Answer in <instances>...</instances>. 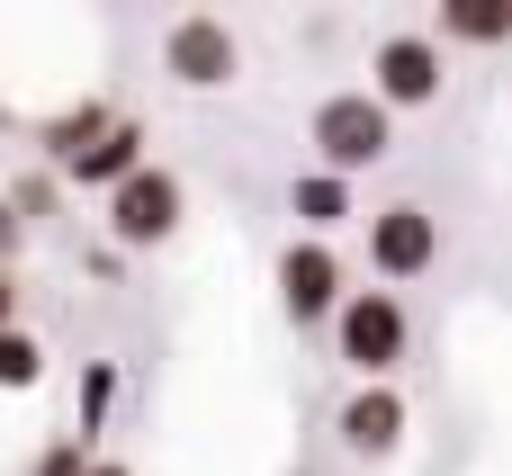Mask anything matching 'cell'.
<instances>
[{"label": "cell", "instance_id": "cell-1", "mask_svg": "<svg viewBox=\"0 0 512 476\" xmlns=\"http://www.w3.org/2000/svg\"><path fill=\"white\" fill-rule=\"evenodd\" d=\"M306 144H315V171L360 180V171H378V162L396 153V117H387L369 90H333V99L306 117Z\"/></svg>", "mask_w": 512, "mask_h": 476}, {"label": "cell", "instance_id": "cell-2", "mask_svg": "<svg viewBox=\"0 0 512 476\" xmlns=\"http://www.w3.org/2000/svg\"><path fill=\"white\" fill-rule=\"evenodd\" d=\"M405 342H414V324H405L396 288H342V306H333V351L360 369V387H387V369L405 360Z\"/></svg>", "mask_w": 512, "mask_h": 476}, {"label": "cell", "instance_id": "cell-3", "mask_svg": "<svg viewBox=\"0 0 512 476\" xmlns=\"http://www.w3.org/2000/svg\"><path fill=\"white\" fill-rule=\"evenodd\" d=\"M180 216H189L180 180H171L162 162H144V171H126V180L108 189V252H153V243L180 234Z\"/></svg>", "mask_w": 512, "mask_h": 476}, {"label": "cell", "instance_id": "cell-4", "mask_svg": "<svg viewBox=\"0 0 512 476\" xmlns=\"http://www.w3.org/2000/svg\"><path fill=\"white\" fill-rule=\"evenodd\" d=\"M162 72H171L180 90H234V72H243V36H234L225 18H207V9H189V18L162 27Z\"/></svg>", "mask_w": 512, "mask_h": 476}, {"label": "cell", "instance_id": "cell-5", "mask_svg": "<svg viewBox=\"0 0 512 476\" xmlns=\"http://www.w3.org/2000/svg\"><path fill=\"white\" fill-rule=\"evenodd\" d=\"M441 81H450V54L432 45V36H378V54H369V99L396 117V108H432L441 99Z\"/></svg>", "mask_w": 512, "mask_h": 476}, {"label": "cell", "instance_id": "cell-6", "mask_svg": "<svg viewBox=\"0 0 512 476\" xmlns=\"http://www.w3.org/2000/svg\"><path fill=\"white\" fill-rule=\"evenodd\" d=\"M432 261H441V216H432V207L396 198V207L369 216V270H378V279H423Z\"/></svg>", "mask_w": 512, "mask_h": 476}, {"label": "cell", "instance_id": "cell-7", "mask_svg": "<svg viewBox=\"0 0 512 476\" xmlns=\"http://www.w3.org/2000/svg\"><path fill=\"white\" fill-rule=\"evenodd\" d=\"M342 306V252L333 243H288L279 252V315L306 333V324H333Z\"/></svg>", "mask_w": 512, "mask_h": 476}, {"label": "cell", "instance_id": "cell-8", "mask_svg": "<svg viewBox=\"0 0 512 476\" xmlns=\"http://www.w3.org/2000/svg\"><path fill=\"white\" fill-rule=\"evenodd\" d=\"M405 423H414V414H405V396H396V387H360V396L342 405V423H333V432H342V450H351V459H396V450H405Z\"/></svg>", "mask_w": 512, "mask_h": 476}, {"label": "cell", "instance_id": "cell-9", "mask_svg": "<svg viewBox=\"0 0 512 476\" xmlns=\"http://www.w3.org/2000/svg\"><path fill=\"white\" fill-rule=\"evenodd\" d=\"M54 171L81 180V189H117L126 171H144V126H135V117H108V126H99L72 162H54Z\"/></svg>", "mask_w": 512, "mask_h": 476}, {"label": "cell", "instance_id": "cell-10", "mask_svg": "<svg viewBox=\"0 0 512 476\" xmlns=\"http://www.w3.org/2000/svg\"><path fill=\"white\" fill-rule=\"evenodd\" d=\"M288 216L306 225V243H324L333 225H351V180H333V171H297V180H288Z\"/></svg>", "mask_w": 512, "mask_h": 476}, {"label": "cell", "instance_id": "cell-11", "mask_svg": "<svg viewBox=\"0 0 512 476\" xmlns=\"http://www.w3.org/2000/svg\"><path fill=\"white\" fill-rule=\"evenodd\" d=\"M27 387H45V342L27 324H9L0 333V396H27Z\"/></svg>", "mask_w": 512, "mask_h": 476}, {"label": "cell", "instance_id": "cell-12", "mask_svg": "<svg viewBox=\"0 0 512 476\" xmlns=\"http://www.w3.org/2000/svg\"><path fill=\"white\" fill-rule=\"evenodd\" d=\"M99 126H108V108H99V99H81V108H63V117L45 126V153H54V162H72V153H81V144H90Z\"/></svg>", "mask_w": 512, "mask_h": 476}, {"label": "cell", "instance_id": "cell-13", "mask_svg": "<svg viewBox=\"0 0 512 476\" xmlns=\"http://www.w3.org/2000/svg\"><path fill=\"white\" fill-rule=\"evenodd\" d=\"M441 36H459V45H504V9H477V0H468V9H441ZM441 36H432V45H441Z\"/></svg>", "mask_w": 512, "mask_h": 476}, {"label": "cell", "instance_id": "cell-14", "mask_svg": "<svg viewBox=\"0 0 512 476\" xmlns=\"http://www.w3.org/2000/svg\"><path fill=\"white\" fill-rule=\"evenodd\" d=\"M90 468V441H81V432H63V441H45V450H36V468L27 476H81Z\"/></svg>", "mask_w": 512, "mask_h": 476}, {"label": "cell", "instance_id": "cell-15", "mask_svg": "<svg viewBox=\"0 0 512 476\" xmlns=\"http://www.w3.org/2000/svg\"><path fill=\"white\" fill-rule=\"evenodd\" d=\"M18 234H27V225H18V216H9V198H0V270L18 261Z\"/></svg>", "mask_w": 512, "mask_h": 476}, {"label": "cell", "instance_id": "cell-16", "mask_svg": "<svg viewBox=\"0 0 512 476\" xmlns=\"http://www.w3.org/2000/svg\"><path fill=\"white\" fill-rule=\"evenodd\" d=\"M18 324V270H0V333Z\"/></svg>", "mask_w": 512, "mask_h": 476}, {"label": "cell", "instance_id": "cell-17", "mask_svg": "<svg viewBox=\"0 0 512 476\" xmlns=\"http://www.w3.org/2000/svg\"><path fill=\"white\" fill-rule=\"evenodd\" d=\"M81 476H135V468H126V459H90Z\"/></svg>", "mask_w": 512, "mask_h": 476}, {"label": "cell", "instance_id": "cell-18", "mask_svg": "<svg viewBox=\"0 0 512 476\" xmlns=\"http://www.w3.org/2000/svg\"><path fill=\"white\" fill-rule=\"evenodd\" d=\"M0 117H9V108H0Z\"/></svg>", "mask_w": 512, "mask_h": 476}]
</instances>
